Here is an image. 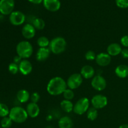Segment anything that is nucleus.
Returning a JSON list of instances; mask_svg holds the SVG:
<instances>
[{"label": "nucleus", "mask_w": 128, "mask_h": 128, "mask_svg": "<svg viewBox=\"0 0 128 128\" xmlns=\"http://www.w3.org/2000/svg\"><path fill=\"white\" fill-rule=\"evenodd\" d=\"M67 84L64 79L61 77H54L50 80L47 85V91L52 96L62 94L67 89Z\"/></svg>", "instance_id": "1"}, {"label": "nucleus", "mask_w": 128, "mask_h": 128, "mask_svg": "<svg viewBox=\"0 0 128 128\" xmlns=\"http://www.w3.org/2000/svg\"><path fill=\"white\" fill-rule=\"evenodd\" d=\"M9 117L12 122L16 123H22L25 122L28 118L26 110L20 106H15L11 109L9 114Z\"/></svg>", "instance_id": "2"}, {"label": "nucleus", "mask_w": 128, "mask_h": 128, "mask_svg": "<svg viewBox=\"0 0 128 128\" xmlns=\"http://www.w3.org/2000/svg\"><path fill=\"white\" fill-rule=\"evenodd\" d=\"M16 52L21 58L26 60L32 56L33 53V48L32 44L28 41H21L16 46Z\"/></svg>", "instance_id": "3"}, {"label": "nucleus", "mask_w": 128, "mask_h": 128, "mask_svg": "<svg viewBox=\"0 0 128 128\" xmlns=\"http://www.w3.org/2000/svg\"><path fill=\"white\" fill-rule=\"evenodd\" d=\"M67 42L64 38L62 37H56L50 41L49 48L51 52L54 54H60L65 51Z\"/></svg>", "instance_id": "4"}, {"label": "nucleus", "mask_w": 128, "mask_h": 128, "mask_svg": "<svg viewBox=\"0 0 128 128\" xmlns=\"http://www.w3.org/2000/svg\"><path fill=\"white\" fill-rule=\"evenodd\" d=\"M90 108V101L87 98L80 99L74 105L73 111L75 114L82 115L87 112Z\"/></svg>", "instance_id": "5"}, {"label": "nucleus", "mask_w": 128, "mask_h": 128, "mask_svg": "<svg viewBox=\"0 0 128 128\" xmlns=\"http://www.w3.org/2000/svg\"><path fill=\"white\" fill-rule=\"evenodd\" d=\"M82 76L81 74L74 73L71 74L67 80V86L71 90H76L78 88L82 82Z\"/></svg>", "instance_id": "6"}, {"label": "nucleus", "mask_w": 128, "mask_h": 128, "mask_svg": "<svg viewBox=\"0 0 128 128\" xmlns=\"http://www.w3.org/2000/svg\"><path fill=\"white\" fill-rule=\"evenodd\" d=\"M14 8V0H0V12L3 15L11 14Z\"/></svg>", "instance_id": "7"}, {"label": "nucleus", "mask_w": 128, "mask_h": 128, "mask_svg": "<svg viewBox=\"0 0 128 128\" xmlns=\"http://www.w3.org/2000/svg\"><path fill=\"white\" fill-rule=\"evenodd\" d=\"M91 104L96 110H100L107 106L108 99L104 95L96 94L91 99Z\"/></svg>", "instance_id": "8"}, {"label": "nucleus", "mask_w": 128, "mask_h": 128, "mask_svg": "<svg viewBox=\"0 0 128 128\" xmlns=\"http://www.w3.org/2000/svg\"><path fill=\"white\" fill-rule=\"evenodd\" d=\"M107 82L104 77L101 75L94 76L91 81V86L94 90L98 91H103L106 88Z\"/></svg>", "instance_id": "9"}, {"label": "nucleus", "mask_w": 128, "mask_h": 128, "mask_svg": "<svg viewBox=\"0 0 128 128\" xmlns=\"http://www.w3.org/2000/svg\"><path fill=\"white\" fill-rule=\"evenodd\" d=\"M25 15L19 11H13L10 15V21L14 26H20L25 21Z\"/></svg>", "instance_id": "10"}, {"label": "nucleus", "mask_w": 128, "mask_h": 128, "mask_svg": "<svg viewBox=\"0 0 128 128\" xmlns=\"http://www.w3.org/2000/svg\"><path fill=\"white\" fill-rule=\"evenodd\" d=\"M96 62L99 66L104 67L108 66L111 61V56L107 52H101L96 56Z\"/></svg>", "instance_id": "11"}, {"label": "nucleus", "mask_w": 128, "mask_h": 128, "mask_svg": "<svg viewBox=\"0 0 128 128\" xmlns=\"http://www.w3.org/2000/svg\"><path fill=\"white\" fill-rule=\"evenodd\" d=\"M42 2L45 8L51 12L58 11L61 7V2L60 0H43Z\"/></svg>", "instance_id": "12"}, {"label": "nucleus", "mask_w": 128, "mask_h": 128, "mask_svg": "<svg viewBox=\"0 0 128 128\" xmlns=\"http://www.w3.org/2000/svg\"><path fill=\"white\" fill-rule=\"evenodd\" d=\"M22 34L27 40L32 39L36 34V29L31 24H26L22 28Z\"/></svg>", "instance_id": "13"}, {"label": "nucleus", "mask_w": 128, "mask_h": 128, "mask_svg": "<svg viewBox=\"0 0 128 128\" xmlns=\"http://www.w3.org/2000/svg\"><path fill=\"white\" fill-rule=\"evenodd\" d=\"M19 70L20 72L23 75H28L32 70V66L31 62L28 60H22L19 64Z\"/></svg>", "instance_id": "14"}, {"label": "nucleus", "mask_w": 128, "mask_h": 128, "mask_svg": "<svg viewBox=\"0 0 128 128\" xmlns=\"http://www.w3.org/2000/svg\"><path fill=\"white\" fill-rule=\"evenodd\" d=\"M26 110L28 116L32 118H36L40 114V109L37 103L30 102L27 105Z\"/></svg>", "instance_id": "15"}, {"label": "nucleus", "mask_w": 128, "mask_h": 128, "mask_svg": "<svg viewBox=\"0 0 128 128\" xmlns=\"http://www.w3.org/2000/svg\"><path fill=\"white\" fill-rule=\"evenodd\" d=\"M51 51L48 48H40L36 54V60L38 61H44L50 57Z\"/></svg>", "instance_id": "16"}, {"label": "nucleus", "mask_w": 128, "mask_h": 128, "mask_svg": "<svg viewBox=\"0 0 128 128\" xmlns=\"http://www.w3.org/2000/svg\"><path fill=\"white\" fill-rule=\"evenodd\" d=\"M81 75L83 78L86 80L92 78L94 76L95 71L94 69L90 65L84 66L81 70Z\"/></svg>", "instance_id": "17"}, {"label": "nucleus", "mask_w": 128, "mask_h": 128, "mask_svg": "<svg viewBox=\"0 0 128 128\" xmlns=\"http://www.w3.org/2000/svg\"><path fill=\"white\" fill-rule=\"evenodd\" d=\"M122 51L121 46L118 43H111L108 46L107 53L111 56H116L120 54Z\"/></svg>", "instance_id": "18"}, {"label": "nucleus", "mask_w": 128, "mask_h": 128, "mask_svg": "<svg viewBox=\"0 0 128 128\" xmlns=\"http://www.w3.org/2000/svg\"><path fill=\"white\" fill-rule=\"evenodd\" d=\"M115 73L120 78H125L128 76V66L125 64H120L116 67Z\"/></svg>", "instance_id": "19"}, {"label": "nucleus", "mask_w": 128, "mask_h": 128, "mask_svg": "<svg viewBox=\"0 0 128 128\" xmlns=\"http://www.w3.org/2000/svg\"><path fill=\"white\" fill-rule=\"evenodd\" d=\"M58 126L60 128H72L73 122L70 117L63 116L59 120Z\"/></svg>", "instance_id": "20"}, {"label": "nucleus", "mask_w": 128, "mask_h": 128, "mask_svg": "<svg viewBox=\"0 0 128 128\" xmlns=\"http://www.w3.org/2000/svg\"><path fill=\"white\" fill-rule=\"evenodd\" d=\"M18 100L21 103H25L30 98V92L26 90H21L18 92L17 95H16Z\"/></svg>", "instance_id": "21"}, {"label": "nucleus", "mask_w": 128, "mask_h": 128, "mask_svg": "<svg viewBox=\"0 0 128 128\" xmlns=\"http://www.w3.org/2000/svg\"><path fill=\"white\" fill-rule=\"evenodd\" d=\"M61 109L66 112H70L73 111L74 104L70 100H64L60 103Z\"/></svg>", "instance_id": "22"}, {"label": "nucleus", "mask_w": 128, "mask_h": 128, "mask_svg": "<svg viewBox=\"0 0 128 128\" xmlns=\"http://www.w3.org/2000/svg\"><path fill=\"white\" fill-rule=\"evenodd\" d=\"M32 24L36 30H42L45 27V22L42 19L40 18H36L33 20L32 22Z\"/></svg>", "instance_id": "23"}, {"label": "nucleus", "mask_w": 128, "mask_h": 128, "mask_svg": "<svg viewBox=\"0 0 128 128\" xmlns=\"http://www.w3.org/2000/svg\"><path fill=\"white\" fill-rule=\"evenodd\" d=\"M87 118L88 120L91 121H94L96 120L98 116V110H96L94 108H90L87 111Z\"/></svg>", "instance_id": "24"}, {"label": "nucleus", "mask_w": 128, "mask_h": 128, "mask_svg": "<svg viewBox=\"0 0 128 128\" xmlns=\"http://www.w3.org/2000/svg\"><path fill=\"white\" fill-rule=\"evenodd\" d=\"M50 43L49 39L45 36H41L37 40V44L40 48H47L50 45Z\"/></svg>", "instance_id": "25"}, {"label": "nucleus", "mask_w": 128, "mask_h": 128, "mask_svg": "<svg viewBox=\"0 0 128 128\" xmlns=\"http://www.w3.org/2000/svg\"><path fill=\"white\" fill-rule=\"evenodd\" d=\"M10 110L5 104L0 103V117H6L10 114Z\"/></svg>", "instance_id": "26"}, {"label": "nucleus", "mask_w": 128, "mask_h": 128, "mask_svg": "<svg viewBox=\"0 0 128 128\" xmlns=\"http://www.w3.org/2000/svg\"><path fill=\"white\" fill-rule=\"evenodd\" d=\"M12 123V121L10 117L3 118L1 121V126L3 128H9L11 126Z\"/></svg>", "instance_id": "27"}, {"label": "nucleus", "mask_w": 128, "mask_h": 128, "mask_svg": "<svg viewBox=\"0 0 128 128\" xmlns=\"http://www.w3.org/2000/svg\"><path fill=\"white\" fill-rule=\"evenodd\" d=\"M62 95H63V97L65 100H70V101L72 100L74 97V93L73 91L70 88L66 89L62 93Z\"/></svg>", "instance_id": "28"}, {"label": "nucleus", "mask_w": 128, "mask_h": 128, "mask_svg": "<svg viewBox=\"0 0 128 128\" xmlns=\"http://www.w3.org/2000/svg\"><path fill=\"white\" fill-rule=\"evenodd\" d=\"M8 70L12 74H16L20 71L19 70V65L17 64H15L14 62L10 64L8 66Z\"/></svg>", "instance_id": "29"}, {"label": "nucleus", "mask_w": 128, "mask_h": 128, "mask_svg": "<svg viewBox=\"0 0 128 128\" xmlns=\"http://www.w3.org/2000/svg\"><path fill=\"white\" fill-rule=\"evenodd\" d=\"M84 56L86 60H88V61H93V60H96V58L95 52L93 51H91V50L87 51L86 53L85 54Z\"/></svg>", "instance_id": "30"}, {"label": "nucleus", "mask_w": 128, "mask_h": 128, "mask_svg": "<svg viewBox=\"0 0 128 128\" xmlns=\"http://www.w3.org/2000/svg\"><path fill=\"white\" fill-rule=\"evenodd\" d=\"M116 3L120 8H128V0H116Z\"/></svg>", "instance_id": "31"}, {"label": "nucleus", "mask_w": 128, "mask_h": 128, "mask_svg": "<svg viewBox=\"0 0 128 128\" xmlns=\"http://www.w3.org/2000/svg\"><path fill=\"white\" fill-rule=\"evenodd\" d=\"M30 99H31V102H34V103H37L40 100V96L39 94V93L35 92H33L32 94H31V95L30 96Z\"/></svg>", "instance_id": "32"}, {"label": "nucleus", "mask_w": 128, "mask_h": 128, "mask_svg": "<svg viewBox=\"0 0 128 128\" xmlns=\"http://www.w3.org/2000/svg\"><path fill=\"white\" fill-rule=\"evenodd\" d=\"M121 43L124 47H128V36L126 35L121 38Z\"/></svg>", "instance_id": "33"}, {"label": "nucleus", "mask_w": 128, "mask_h": 128, "mask_svg": "<svg viewBox=\"0 0 128 128\" xmlns=\"http://www.w3.org/2000/svg\"><path fill=\"white\" fill-rule=\"evenodd\" d=\"M121 55H122V58L128 59V49L125 48V49H123V50H122V51H121Z\"/></svg>", "instance_id": "34"}, {"label": "nucleus", "mask_w": 128, "mask_h": 128, "mask_svg": "<svg viewBox=\"0 0 128 128\" xmlns=\"http://www.w3.org/2000/svg\"><path fill=\"white\" fill-rule=\"evenodd\" d=\"M22 58H21L20 56H19L18 55H17V56H15L14 58V60H13V62H14L15 64H20V62L22 61Z\"/></svg>", "instance_id": "35"}, {"label": "nucleus", "mask_w": 128, "mask_h": 128, "mask_svg": "<svg viewBox=\"0 0 128 128\" xmlns=\"http://www.w3.org/2000/svg\"><path fill=\"white\" fill-rule=\"evenodd\" d=\"M30 2H32L33 4H38L41 3V2L43 1V0H28Z\"/></svg>", "instance_id": "36"}, {"label": "nucleus", "mask_w": 128, "mask_h": 128, "mask_svg": "<svg viewBox=\"0 0 128 128\" xmlns=\"http://www.w3.org/2000/svg\"><path fill=\"white\" fill-rule=\"evenodd\" d=\"M119 128H128V124H122L120 126Z\"/></svg>", "instance_id": "37"}]
</instances>
